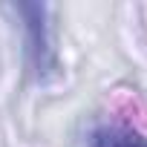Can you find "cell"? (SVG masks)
<instances>
[{
    "mask_svg": "<svg viewBox=\"0 0 147 147\" xmlns=\"http://www.w3.org/2000/svg\"><path fill=\"white\" fill-rule=\"evenodd\" d=\"M12 12L23 23L26 61L35 72V78L40 84L52 81L58 75V58H55L52 38H49V9L40 6V3H18V6H12Z\"/></svg>",
    "mask_w": 147,
    "mask_h": 147,
    "instance_id": "obj_1",
    "label": "cell"
},
{
    "mask_svg": "<svg viewBox=\"0 0 147 147\" xmlns=\"http://www.w3.org/2000/svg\"><path fill=\"white\" fill-rule=\"evenodd\" d=\"M90 147H147V136L124 121H98L90 130Z\"/></svg>",
    "mask_w": 147,
    "mask_h": 147,
    "instance_id": "obj_2",
    "label": "cell"
}]
</instances>
